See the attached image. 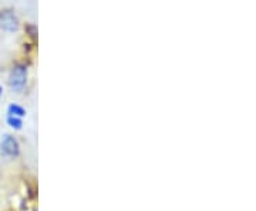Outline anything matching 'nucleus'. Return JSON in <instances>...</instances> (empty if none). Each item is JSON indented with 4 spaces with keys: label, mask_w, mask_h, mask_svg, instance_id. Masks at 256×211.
I'll return each mask as SVG.
<instances>
[{
    "label": "nucleus",
    "mask_w": 256,
    "mask_h": 211,
    "mask_svg": "<svg viewBox=\"0 0 256 211\" xmlns=\"http://www.w3.org/2000/svg\"><path fill=\"white\" fill-rule=\"evenodd\" d=\"M0 149L1 152L10 158V159H15V158H19L20 155V145H19V141H17L15 136L12 135H4L1 142H0Z\"/></svg>",
    "instance_id": "obj_3"
},
{
    "label": "nucleus",
    "mask_w": 256,
    "mask_h": 211,
    "mask_svg": "<svg viewBox=\"0 0 256 211\" xmlns=\"http://www.w3.org/2000/svg\"><path fill=\"white\" fill-rule=\"evenodd\" d=\"M27 78H29L27 67L23 64H15L10 70L7 84L13 92H21L27 85Z\"/></svg>",
    "instance_id": "obj_1"
},
{
    "label": "nucleus",
    "mask_w": 256,
    "mask_h": 211,
    "mask_svg": "<svg viewBox=\"0 0 256 211\" xmlns=\"http://www.w3.org/2000/svg\"><path fill=\"white\" fill-rule=\"evenodd\" d=\"M7 114L12 115V116L23 118V116H26V109H24L23 106L17 105V104H10V105L7 106Z\"/></svg>",
    "instance_id": "obj_4"
},
{
    "label": "nucleus",
    "mask_w": 256,
    "mask_h": 211,
    "mask_svg": "<svg viewBox=\"0 0 256 211\" xmlns=\"http://www.w3.org/2000/svg\"><path fill=\"white\" fill-rule=\"evenodd\" d=\"M1 95H3V87L0 85V98H1Z\"/></svg>",
    "instance_id": "obj_6"
},
{
    "label": "nucleus",
    "mask_w": 256,
    "mask_h": 211,
    "mask_svg": "<svg viewBox=\"0 0 256 211\" xmlns=\"http://www.w3.org/2000/svg\"><path fill=\"white\" fill-rule=\"evenodd\" d=\"M20 29V20L17 15L10 10H0V30L6 33H16Z\"/></svg>",
    "instance_id": "obj_2"
},
{
    "label": "nucleus",
    "mask_w": 256,
    "mask_h": 211,
    "mask_svg": "<svg viewBox=\"0 0 256 211\" xmlns=\"http://www.w3.org/2000/svg\"><path fill=\"white\" fill-rule=\"evenodd\" d=\"M7 125L15 130H20L23 128V119L19 118V116H12L9 115L7 116Z\"/></svg>",
    "instance_id": "obj_5"
}]
</instances>
